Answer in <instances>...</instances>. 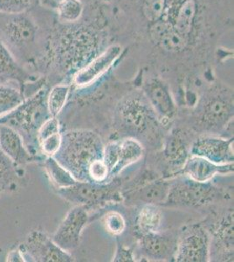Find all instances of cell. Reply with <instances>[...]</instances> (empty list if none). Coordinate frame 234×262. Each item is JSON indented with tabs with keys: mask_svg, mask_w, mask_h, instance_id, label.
Here are the masks:
<instances>
[{
	"mask_svg": "<svg viewBox=\"0 0 234 262\" xmlns=\"http://www.w3.org/2000/svg\"><path fill=\"white\" fill-rule=\"evenodd\" d=\"M136 235H146L162 231L163 212L161 206L154 204H143L136 217Z\"/></svg>",
	"mask_w": 234,
	"mask_h": 262,
	"instance_id": "obj_23",
	"label": "cell"
},
{
	"mask_svg": "<svg viewBox=\"0 0 234 262\" xmlns=\"http://www.w3.org/2000/svg\"><path fill=\"white\" fill-rule=\"evenodd\" d=\"M7 261H25L24 258L22 256V253H21L19 249L17 250L11 251L8 256H7Z\"/></svg>",
	"mask_w": 234,
	"mask_h": 262,
	"instance_id": "obj_33",
	"label": "cell"
},
{
	"mask_svg": "<svg viewBox=\"0 0 234 262\" xmlns=\"http://www.w3.org/2000/svg\"><path fill=\"white\" fill-rule=\"evenodd\" d=\"M37 141L40 154L45 158L56 154L62 141L61 126L57 117L50 116L45 121L37 133Z\"/></svg>",
	"mask_w": 234,
	"mask_h": 262,
	"instance_id": "obj_22",
	"label": "cell"
},
{
	"mask_svg": "<svg viewBox=\"0 0 234 262\" xmlns=\"http://www.w3.org/2000/svg\"><path fill=\"white\" fill-rule=\"evenodd\" d=\"M122 185L117 179L106 183L77 181L69 187L61 188L57 191L60 198L74 206H81L89 209L119 203L123 200Z\"/></svg>",
	"mask_w": 234,
	"mask_h": 262,
	"instance_id": "obj_7",
	"label": "cell"
},
{
	"mask_svg": "<svg viewBox=\"0 0 234 262\" xmlns=\"http://www.w3.org/2000/svg\"><path fill=\"white\" fill-rule=\"evenodd\" d=\"M57 15L65 24L76 23L80 20L84 11L81 0H60L56 6Z\"/></svg>",
	"mask_w": 234,
	"mask_h": 262,
	"instance_id": "obj_28",
	"label": "cell"
},
{
	"mask_svg": "<svg viewBox=\"0 0 234 262\" xmlns=\"http://www.w3.org/2000/svg\"><path fill=\"white\" fill-rule=\"evenodd\" d=\"M48 91L45 85L32 96L25 99L15 110L0 117V124L9 126L18 131L24 140L25 145L33 156H35L33 151L36 149L34 143L39 147L37 141L38 130L51 116L47 105Z\"/></svg>",
	"mask_w": 234,
	"mask_h": 262,
	"instance_id": "obj_5",
	"label": "cell"
},
{
	"mask_svg": "<svg viewBox=\"0 0 234 262\" xmlns=\"http://www.w3.org/2000/svg\"><path fill=\"white\" fill-rule=\"evenodd\" d=\"M35 0H0V12L19 13L26 12L33 6Z\"/></svg>",
	"mask_w": 234,
	"mask_h": 262,
	"instance_id": "obj_31",
	"label": "cell"
},
{
	"mask_svg": "<svg viewBox=\"0 0 234 262\" xmlns=\"http://www.w3.org/2000/svg\"><path fill=\"white\" fill-rule=\"evenodd\" d=\"M226 198L225 191L211 182L201 183L178 175L176 179H169V193L163 206L199 208L210 206Z\"/></svg>",
	"mask_w": 234,
	"mask_h": 262,
	"instance_id": "obj_6",
	"label": "cell"
},
{
	"mask_svg": "<svg viewBox=\"0 0 234 262\" xmlns=\"http://www.w3.org/2000/svg\"><path fill=\"white\" fill-rule=\"evenodd\" d=\"M25 99L24 94L18 86L0 82V117L15 110Z\"/></svg>",
	"mask_w": 234,
	"mask_h": 262,
	"instance_id": "obj_26",
	"label": "cell"
},
{
	"mask_svg": "<svg viewBox=\"0 0 234 262\" xmlns=\"http://www.w3.org/2000/svg\"><path fill=\"white\" fill-rule=\"evenodd\" d=\"M177 235L161 231L157 233L137 236L140 252L148 260H173L177 246Z\"/></svg>",
	"mask_w": 234,
	"mask_h": 262,
	"instance_id": "obj_18",
	"label": "cell"
},
{
	"mask_svg": "<svg viewBox=\"0 0 234 262\" xmlns=\"http://www.w3.org/2000/svg\"><path fill=\"white\" fill-rule=\"evenodd\" d=\"M39 28L27 11L19 13L0 12V41L21 65L37 58Z\"/></svg>",
	"mask_w": 234,
	"mask_h": 262,
	"instance_id": "obj_4",
	"label": "cell"
},
{
	"mask_svg": "<svg viewBox=\"0 0 234 262\" xmlns=\"http://www.w3.org/2000/svg\"><path fill=\"white\" fill-rule=\"evenodd\" d=\"M114 124L121 137H133L142 143V138L159 134L160 126L165 127L157 117L143 92L131 93L119 101L114 114Z\"/></svg>",
	"mask_w": 234,
	"mask_h": 262,
	"instance_id": "obj_2",
	"label": "cell"
},
{
	"mask_svg": "<svg viewBox=\"0 0 234 262\" xmlns=\"http://www.w3.org/2000/svg\"><path fill=\"white\" fill-rule=\"evenodd\" d=\"M18 249L22 256L28 261L72 262L74 257L54 243L42 230H33L27 236Z\"/></svg>",
	"mask_w": 234,
	"mask_h": 262,
	"instance_id": "obj_10",
	"label": "cell"
},
{
	"mask_svg": "<svg viewBox=\"0 0 234 262\" xmlns=\"http://www.w3.org/2000/svg\"><path fill=\"white\" fill-rule=\"evenodd\" d=\"M0 149L19 167L39 159L42 160L40 157H35L30 153L18 131L4 124H0Z\"/></svg>",
	"mask_w": 234,
	"mask_h": 262,
	"instance_id": "obj_20",
	"label": "cell"
},
{
	"mask_svg": "<svg viewBox=\"0 0 234 262\" xmlns=\"http://www.w3.org/2000/svg\"><path fill=\"white\" fill-rule=\"evenodd\" d=\"M233 90L214 84L199 98L193 115V129L218 135L233 122Z\"/></svg>",
	"mask_w": 234,
	"mask_h": 262,
	"instance_id": "obj_3",
	"label": "cell"
},
{
	"mask_svg": "<svg viewBox=\"0 0 234 262\" xmlns=\"http://www.w3.org/2000/svg\"><path fill=\"white\" fill-rule=\"evenodd\" d=\"M112 261L115 262H132L136 261V257L134 255V252L130 247H125L124 245L121 244L117 242L116 253L113 257Z\"/></svg>",
	"mask_w": 234,
	"mask_h": 262,
	"instance_id": "obj_32",
	"label": "cell"
},
{
	"mask_svg": "<svg viewBox=\"0 0 234 262\" xmlns=\"http://www.w3.org/2000/svg\"><path fill=\"white\" fill-rule=\"evenodd\" d=\"M36 80L37 78L31 75L0 41V82L17 83L23 92L26 85L34 82Z\"/></svg>",
	"mask_w": 234,
	"mask_h": 262,
	"instance_id": "obj_21",
	"label": "cell"
},
{
	"mask_svg": "<svg viewBox=\"0 0 234 262\" xmlns=\"http://www.w3.org/2000/svg\"><path fill=\"white\" fill-rule=\"evenodd\" d=\"M142 90L157 117L163 125H167L177 114V105L169 85L160 77L152 76L144 81Z\"/></svg>",
	"mask_w": 234,
	"mask_h": 262,
	"instance_id": "obj_14",
	"label": "cell"
},
{
	"mask_svg": "<svg viewBox=\"0 0 234 262\" xmlns=\"http://www.w3.org/2000/svg\"><path fill=\"white\" fill-rule=\"evenodd\" d=\"M173 261H210V233L204 224L192 223L181 228Z\"/></svg>",
	"mask_w": 234,
	"mask_h": 262,
	"instance_id": "obj_8",
	"label": "cell"
},
{
	"mask_svg": "<svg viewBox=\"0 0 234 262\" xmlns=\"http://www.w3.org/2000/svg\"><path fill=\"white\" fill-rule=\"evenodd\" d=\"M169 180L157 175L152 171H146L137 182H133L129 188L122 190L123 200H136L143 204H154L163 206L169 193Z\"/></svg>",
	"mask_w": 234,
	"mask_h": 262,
	"instance_id": "obj_11",
	"label": "cell"
},
{
	"mask_svg": "<svg viewBox=\"0 0 234 262\" xmlns=\"http://www.w3.org/2000/svg\"><path fill=\"white\" fill-rule=\"evenodd\" d=\"M193 142H189L188 135L180 128H175L171 131L163 141L162 156L168 166V170H172V176H178L182 168L190 157V146Z\"/></svg>",
	"mask_w": 234,
	"mask_h": 262,
	"instance_id": "obj_17",
	"label": "cell"
},
{
	"mask_svg": "<svg viewBox=\"0 0 234 262\" xmlns=\"http://www.w3.org/2000/svg\"><path fill=\"white\" fill-rule=\"evenodd\" d=\"M71 92V86L68 84H58L48 91L47 105L51 116L58 117L65 107Z\"/></svg>",
	"mask_w": 234,
	"mask_h": 262,
	"instance_id": "obj_27",
	"label": "cell"
},
{
	"mask_svg": "<svg viewBox=\"0 0 234 262\" xmlns=\"http://www.w3.org/2000/svg\"><path fill=\"white\" fill-rule=\"evenodd\" d=\"M105 231L115 238L123 234L127 228V221L124 216L117 211H110L101 219Z\"/></svg>",
	"mask_w": 234,
	"mask_h": 262,
	"instance_id": "obj_29",
	"label": "cell"
},
{
	"mask_svg": "<svg viewBox=\"0 0 234 262\" xmlns=\"http://www.w3.org/2000/svg\"><path fill=\"white\" fill-rule=\"evenodd\" d=\"M204 225L210 233V260L233 261V211L219 215L209 225Z\"/></svg>",
	"mask_w": 234,
	"mask_h": 262,
	"instance_id": "obj_12",
	"label": "cell"
},
{
	"mask_svg": "<svg viewBox=\"0 0 234 262\" xmlns=\"http://www.w3.org/2000/svg\"><path fill=\"white\" fill-rule=\"evenodd\" d=\"M19 168L0 149V195L20 187L24 171Z\"/></svg>",
	"mask_w": 234,
	"mask_h": 262,
	"instance_id": "obj_24",
	"label": "cell"
},
{
	"mask_svg": "<svg viewBox=\"0 0 234 262\" xmlns=\"http://www.w3.org/2000/svg\"><path fill=\"white\" fill-rule=\"evenodd\" d=\"M103 142L96 132L75 129L62 133L61 144L54 158L78 181H89V167L103 158Z\"/></svg>",
	"mask_w": 234,
	"mask_h": 262,
	"instance_id": "obj_1",
	"label": "cell"
},
{
	"mask_svg": "<svg viewBox=\"0 0 234 262\" xmlns=\"http://www.w3.org/2000/svg\"><path fill=\"white\" fill-rule=\"evenodd\" d=\"M89 220V212L85 207L74 206L59 224L52 239L63 250L71 253L72 251L79 247L83 230Z\"/></svg>",
	"mask_w": 234,
	"mask_h": 262,
	"instance_id": "obj_13",
	"label": "cell"
},
{
	"mask_svg": "<svg viewBox=\"0 0 234 262\" xmlns=\"http://www.w3.org/2000/svg\"><path fill=\"white\" fill-rule=\"evenodd\" d=\"M43 165L48 178L57 190L69 187L78 181L54 157L45 158L43 159Z\"/></svg>",
	"mask_w": 234,
	"mask_h": 262,
	"instance_id": "obj_25",
	"label": "cell"
},
{
	"mask_svg": "<svg viewBox=\"0 0 234 262\" xmlns=\"http://www.w3.org/2000/svg\"><path fill=\"white\" fill-rule=\"evenodd\" d=\"M122 51L123 47L119 43L108 47L101 54L95 57L90 62L87 63L74 74L73 84L79 89L95 83L114 65V63L121 56Z\"/></svg>",
	"mask_w": 234,
	"mask_h": 262,
	"instance_id": "obj_16",
	"label": "cell"
},
{
	"mask_svg": "<svg viewBox=\"0 0 234 262\" xmlns=\"http://www.w3.org/2000/svg\"><path fill=\"white\" fill-rule=\"evenodd\" d=\"M88 179L89 182L106 183L110 181V170L103 158H100L90 164L88 170Z\"/></svg>",
	"mask_w": 234,
	"mask_h": 262,
	"instance_id": "obj_30",
	"label": "cell"
},
{
	"mask_svg": "<svg viewBox=\"0 0 234 262\" xmlns=\"http://www.w3.org/2000/svg\"><path fill=\"white\" fill-rule=\"evenodd\" d=\"M233 173V164H214L206 158L199 156L190 155L179 175L186 177L194 181L206 183L218 175H225Z\"/></svg>",
	"mask_w": 234,
	"mask_h": 262,
	"instance_id": "obj_19",
	"label": "cell"
},
{
	"mask_svg": "<svg viewBox=\"0 0 234 262\" xmlns=\"http://www.w3.org/2000/svg\"><path fill=\"white\" fill-rule=\"evenodd\" d=\"M190 153L220 165L233 164V137L201 135L193 141Z\"/></svg>",
	"mask_w": 234,
	"mask_h": 262,
	"instance_id": "obj_15",
	"label": "cell"
},
{
	"mask_svg": "<svg viewBox=\"0 0 234 262\" xmlns=\"http://www.w3.org/2000/svg\"><path fill=\"white\" fill-rule=\"evenodd\" d=\"M144 155V146L133 137H121L104 145L103 160L110 170V179H117L127 167L136 164Z\"/></svg>",
	"mask_w": 234,
	"mask_h": 262,
	"instance_id": "obj_9",
	"label": "cell"
}]
</instances>
